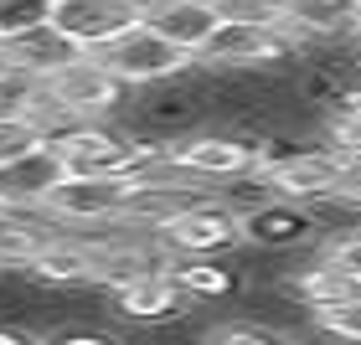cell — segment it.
Instances as JSON below:
<instances>
[{"mask_svg": "<svg viewBox=\"0 0 361 345\" xmlns=\"http://www.w3.org/2000/svg\"><path fill=\"white\" fill-rule=\"evenodd\" d=\"M258 155H264V139L248 134V129H186V134L166 139V165L176 175L196 180V186H212V191L222 180L253 175Z\"/></svg>", "mask_w": 361, "mask_h": 345, "instance_id": "obj_1", "label": "cell"}, {"mask_svg": "<svg viewBox=\"0 0 361 345\" xmlns=\"http://www.w3.org/2000/svg\"><path fill=\"white\" fill-rule=\"evenodd\" d=\"M93 57L104 62L124 88H160V83H176V77L196 73V57L186 52V46L166 42L155 26H145V21H135L124 37H114L104 52H93Z\"/></svg>", "mask_w": 361, "mask_h": 345, "instance_id": "obj_2", "label": "cell"}, {"mask_svg": "<svg viewBox=\"0 0 361 345\" xmlns=\"http://www.w3.org/2000/svg\"><path fill=\"white\" fill-rule=\"evenodd\" d=\"M294 57H305V52L289 31L253 26V21H222L212 31V42L196 52V68H207V73H274Z\"/></svg>", "mask_w": 361, "mask_h": 345, "instance_id": "obj_3", "label": "cell"}, {"mask_svg": "<svg viewBox=\"0 0 361 345\" xmlns=\"http://www.w3.org/2000/svg\"><path fill=\"white\" fill-rule=\"evenodd\" d=\"M47 104L73 113V119H88V124H109L114 113L129 108V98H135V88H124L119 77H114L98 57H73L68 68H57L52 77L42 83Z\"/></svg>", "mask_w": 361, "mask_h": 345, "instance_id": "obj_4", "label": "cell"}, {"mask_svg": "<svg viewBox=\"0 0 361 345\" xmlns=\"http://www.w3.org/2000/svg\"><path fill=\"white\" fill-rule=\"evenodd\" d=\"M155 237H160V253L166 258H227V253L248 248V242H243V217L227 211L217 196L202 201V206H191V211H180Z\"/></svg>", "mask_w": 361, "mask_h": 345, "instance_id": "obj_5", "label": "cell"}, {"mask_svg": "<svg viewBox=\"0 0 361 345\" xmlns=\"http://www.w3.org/2000/svg\"><path fill=\"white\" fill-rule=\"evenodd\" d=\"M124 191L129 180H93V175H62L57 191L47 196V222L57 232H93L124 217Z\"/></svg>", "mask_w": 361, "mask_h": 345, "instance_id": "obj_6", "label": "cell"}, {"mask_svg": "<svg viewBox=\"0 0 361 345\" xmlns=\"http://www.w3.org/2000/svg\"><path fill=\"white\" fill-rule=\"evenodd\" d=\"M135 21H145L140 0H52V11H47V26L88 57L104 52L114 37H124Z\"/></svg>", "mask_w": 361, "mask_h": 345, "instance_id": "obj_7", "label": "cell"}, {"mask_svg": "<svg viewBox=\"0 0 361 345\" xmlns=\"http://www.w3.org/2000/svg\"><path fill=\"white\" fill-rule=\"evenodd\" d=\"M109 299H114V315H119V320H135V325H176V320H186L191 309H196V304L186 299V289L171 278V268L140 273L135 284L114 289Z\"/></svg>", "mask_w": 361, "mask_h": 345, "instance_id": "obj_8", "label": "cell"}, {"mask_svg": "<svg viewBox=\"0 0 361 345\" xmlns=\"http://www.w3.org/2000/svg\"><path fill=\"white\" fill-rule=\"evenodd\" d=\"M62 175H68V165H62V155L52 144H37V150L16 155L11 165H0V206L6 211H42Z\"/></svg>", "mask_w": 361, "mask_h": 345, "instance_id": "obj_9", "label": "cell"}, {"mask_svg": "<svg viewBox=\"0 0 361 345\" xmlns=\"http://www.w3.org/2000/svg\"><path fill=\"white\" fill-rule=\"evenodd\" d=\"M320 237V217L315 206H300V201H264L258 211L243 217V242L248 248H264V253H289V248H305V242Z\"/></svg>", "mask_w": 361, "mask_h": 345, "instance_id": "obj_10", "label": "cell"}, {"mask_svg": "<svg viewBox=\"0 0 361 345\" xmlns=\"http://www.w3.org/2000/svg\"><path fill=\"white\" fill-rule=\"evenodd\" d=\"M26 278L31 284H47V289H83L98 278V248L78 232H52L42 242V253L31 258Z\"/></svg>", "mask_w": 361, "mask_h": 345, "instance_id": "obj_11", "label": "cell"}, {"mask_svg": "<svg viewBox=\"0 0 361 345\" xmlns=\"http://www.w3.org/2000/svg\"><path fill=\"white\" fill-rule=\"evenodd\" d=\"M289 11V37L300 42L305 57L331 42H361L356 37V0H284Z\"/></svg>", "mask_w": 361, "mask_h": 345, "instance_id": "obj_12", "label": "cell"}, {"mask_svg": "<svg viewBox=\"0 0 361 345\" xmlns=\"http://www.w3.org/2000/svg\"><path fill=\"white\" fill-rule=\"evenodd\" d=\"M145 26H155L166 42L186 46V52L196 57V52L212 42V31L222 26V15H217L212 0H160V6L145 15Z\"/></svg>", "mask_w": 361, "mask_h": 345, "instance_id": "obj_13", "label": "cell"}, {"mask_svg": "<svg viewBox=\"0 0 361 345\" xmlns=\"http://www.w3.org/2000/svg\"><path fill=\"white\" fill-rule=\"evenodd\" d=\"M52 232L57 227L47 222V211H6L0 206V273H26Z\"/></svg>", "mask_w": 361, "mask_h": 345, "instance_id": "obj_14", "label": "cell"}, {"mask_svg": "<svg viewBox=\"0 0 361 345\" xmlns=\"http://www.w3.org/2000/svg\"><path fill=\"white\" fill-rule=\"evenodd\" d=\"M171 278L186 289L191 304H217V299H233L238 289H248V278L233 273L222 258H171Z\"/></svg>", "mask_w": 361, "mask_h": 345, "instance_id": "obj_15", "label": "cell"}, {"mask_svg": "<svg viewBox=\"0 0 361 345\" xmlns=\"http://www.w3.org/2000/svg\"><path fill=\"white\" fill-rule=\"evenodd\" d=\"M73 57H83V52H78V46H68V42H62L52 26L31 31V37H21V42L11 46V62H16L21 73H31L37 83H47V77H52L57 68H68Z\"/></svg>", "mask_w": 361, "mask_h": 345, "instance_id": "obj_16", "label": "cell"}, {"mask_svg": "<svg viewBox=\"0 0 361 345\" xmlns=\"http://www.w3.org/2000/svg\"><path fill=\"white\" fill-rule=\"evenodd\" d=\"M310 330L320 340H331V345H361V299L310 309Z\"/></svg>", "mask_w": 361, "mask_h": 345, "instance_id": "obj_17", "label": "cell"}, {"mask_svg": "<svg viewBox=\"0 0 361 345\" xmlns=\"http://www.w3.org/2000/svg\"><path fill=\"white\" fill-rule=\"evenodd\" d=\"M52 0H0V46H16L21 37L47 26Z\"/></svg>", "mask_w": 361, "mask_h": 345, "instance_id": "obj_18", "label": "cell"}, {"mask_svg": "<svg viewBox=\"0 0 361 345\" xmlns=\"http://www.w3.org/2000/svg\"><path fill=\"white\" fill-rule=\"evenodd\" d=\"M196 345H300V340L284 335V330H274V325L238 320V325H217V330H207Z\"/></svg>", "mask_w": 361, "mask_h": 345, "instance_id": "obj_19", "label": "cell"}, {"mask_svg": "<svg viewBox=\"0 0 361 345\" xmlns=\"http://www.w3.org/2000/svg\"><path fill=\"white\" fill-rule=\"evenodd\" d=\"M222 21H253V26H279L289 31V11L284 0H212Z\"/></svg>", "mask_w": 361, "mask_h": 345, "instance_id": "obj_20", "label": "cell"}, {"mask_svg": "<svg viewBox=\"0 0 361 345\" xmlns=\"http://www.w3.org/2000/svg\"><path fill=\"white\" fill-rule=\"evenodd\" d=\"M325 206H341V211H356L361 217V160H346V165H341V180H336V191H331Z\"/></svg>", "mask_w": 361, "mask_h": 345, "instance_id": "obj_21", "label": "cell"}, {"mask_svg": "<svg viewBox=\"0 0 361 345\" xmlns=\"http://www.w3.org/2000/svg\"><path fill=\"white\" fill-rule=\"evenodd\" d=\"M42 345H119V340L104 335V330H88V325H62V330H52Z\"/></svg>", "mask_w": 361, "mask_h": 345, "instance_id": "obj_22", "label": "cell"}, {"mask_svg": "<svg viewBox=\"0 0 361 345\" xmlns=\"http://www.w3.org/2000/svg\"><path fill=\"white\" fill-rule=\"evenodd\" d=\"M0 345H42V335L21 330V325H0Z\"/></svg>", "mask_w": 361, "mask_h": 345, "instance_id": "obj_23", "label": "cell"}, {"mask_svg": "<svg viewBox=\"0 0 361 345\" xmlns=\"http://www.w3.org/2000/svg\"><path fill=\"white\" fill-rule=\"evenodd\" d=\"M351 77H361V42H351Z\"/></svg>", "mask_w": 361, "mask_h": 345, "instance_id": "obj_24", "label": "cell"}, {"mask_svg": "<svg viewBox=\"0 0 361 345\" xmlns=\"http://www.w3.org/2000/svg\"><path fill=\"white\" fill-rule=\"evenodd\" d=\"M16 62H11V46H0V73H11Z\"/></svg>", "mask_w": 361, "mask_h": 345, "instance_id": "obj_25", "label": "cell"}, {"mask_svg": "<svg viewBox=\"0 0 361 345\" xmlns=\"http://www.w3.org/2000/svg\"><path fill=\"white\" fill-rule=\"evenodd\" d=\"M155 6H160V0H140V15H150Z\"/></svg>", "mask_w": 361, "mask_h": 345, "instance_id": "obj_26", "label": "cell"}, {"mask_svg": "<svg viewBox=\"0 0 361 345\" xmlns=\"http://www.w3.org/2000/svg\"><path fill=\"white\" fill-rule=\"evenodd\" d=\"M356 37H361V0H356Z\"/></svg>", "mask_w": 361, "mask_h": 345, "instance_id": "obj_27", "label": "cell"}]
</instances>
